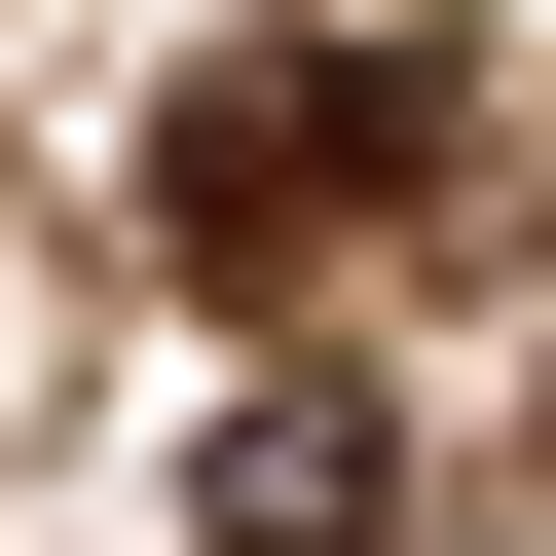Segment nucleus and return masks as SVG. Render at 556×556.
Returning a JSON list of instances; mask_svg holds the SVG:
<instances>
[{
    "mask_svg": "<svg viewBox=\"0 0 556 556\" xmlns=\"http://www.w3.org/2000/svg\"><path fill=\"white\" fill-rule=\"evenodd\" d=\"M408 149H445L408 75H334V38H260V75H186V149H149V186H186V260H298V223H334V186H408Z\"/></svg>",
    "mask_w": 556,
    "mask_h": 556,
    "instance_id": "1",
    "label": "nucleus"
},
{
    "mask_svg": "<svg viewBox=\"0 0 556 556\" xmlns=\"http://www.w3.org/2000/svg\"><path fill=\"white\" fill-rule=\"evenodd\" d=\"M223 556H408V482H371V408H223V482H186Z\"/></svg>",
    "mask_w": 556,
    "mask_h": 556,
    "instance_id": "2",
    "label": "nucleus"
}]
</instances>
